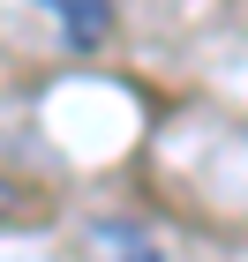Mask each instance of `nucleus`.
Masks as SVG:
<instances>
[{
	"label": "nucleus",
	"instance_id": "nucleus-1",
	"mask_svg": "<svg viewBox=\"0 0 248 262\" xmlns=\"http://www.w3.org/2000/svg\"><path fill=\"white\" fill-rule=\"evenodd\" d=\"M38 8L61 15V38L75 45V53H90V45L113 30V0H38Z\"/></svg>",
	"mask_w": 248,
	"mask_h": 262
},
{
	"label": "nucleus",
	"instance_id": "nucleus-2",
	"mask_svg": "<svg viewBox=\"0 0 248 262\" xmlns=\"http://www.w3.org/2000/svg\"><path fill=\"white\" fill-rule=\"evenodd\" d=\"M8 202H15V187H8V180H0V210H8Z\"/></svg>",
	"mask_w": 248,
	"mask_h": 262
}]
</instances>
